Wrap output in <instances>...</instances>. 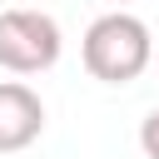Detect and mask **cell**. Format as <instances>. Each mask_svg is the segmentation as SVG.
<instances>
[{"mask_svg": "<svg viewBox=\"0 0 159 159\" xmlns=\"http://www.w3.org/2000/svg\"><path fill=\"white\" fill-rule=\"evenodd\" d=\"M80 60L99 84H129L149 70L154 60V35L139 15L129 10H104L99 20H89L84 40H80Z\"/></svg>", "mask_w": 159, "mask_h": 159, "instance_id": "obj_1", "label": "cell"}, {"mask_svg": "<svg viewBox=\"0 0 159 159\" xmlns=\"http://www.w3.org/2000/svg\"><path fill=\"white\" fill-rule=\"evenodd\" d=\"M65 50L60 20L45 10H0V70L10 75H45Z\"/></svg>", "mask_w": 159, "mask_h": 159, "instance_id": "obj_2", "label": "cell"}, {"mask_svg": "<svg viewBox=\"0 0 159 159\" xmlns=\"http://www.w3.org/2000/svg\"><path fill=\"white\" fill-rule=\"evenodd\" d=\"M45 134V104L25 80H0V154H20Z\"/></svg>", "mask_w": 159, "mask_h": 159, "instance_id": "obj_3", "label": "cell"}, {"mask_svg": "<svg viewBox=\"0 0 159 159\" xmlns=\"http://www.w3.org/2000/svg\"><path fill=\"white\" fill-rule=\"evenodd\" d=\"M139 149H144L149 159H159V109L144 114V124H139Z\"/></svg>", "mask_w": 159, "mask_h": 159, "instance_id": "obj_4", "label": "cell"}, {"mask_svg": "<svg viewBox=\"0 0 159 159\" xmlns=\"http://www.w3.org/2000/svg\"><path fill=\"white\" fill-rule=\"evenodd\" d=\"M114 5H119V10H124V5H129V0H114Z\"/></svg>", "mask_w": 159, "mask_h": 159, "instance_id": "obj_5", "label": "cell"}]
</instances>
